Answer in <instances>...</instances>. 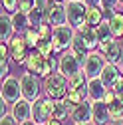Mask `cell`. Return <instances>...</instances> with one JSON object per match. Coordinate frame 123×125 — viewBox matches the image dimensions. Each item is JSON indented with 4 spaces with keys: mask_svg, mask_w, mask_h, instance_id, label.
<instances>
[{
    "mask_svg": "<svg viewBox=\"0 0 123 125\" xmlns=\"http://www.w3.org/2000/svg\"><path fill=\"white\" fill-rule=\"evenodd\" d=\"M82 70H83V64L75 58L70 50L68 52H64L60 56V64H58V73H62V75H66L68 80L70 77H73V75H78V73H82Z\"/></svg>",
    "mask_w": 123,
    "mask_h": 125,
    "instance_id": "5b68a950",
    "label": "cell"
},
{
    "mask_svg": "<svg viewBox=\"0 0 123 125\" xmlns=\"http://www.w3.org/2000/svg\"><path fill=\"white\" fill-rule=\"evenodd\" d=\"M119 2H123V0H119Z\"/></svg>",
    "mask_w": 123,
    "mask_h": 125,
    "instance_id": "7bdbcfd3",
    "label": "cell"
},
{
    "mask_svg": "<svg viewBox=\"0 0 123 125\" xmlns=\"http://www.w3.org/2000/svg\"><path fill=\"white\" fill-rule=\"evenodd\" d=\"M78 36V30L70 24H64V26H56L54 28V36H52V44H54V56L56 54H64L72 48V44Z\"/></svg>",
    "mask_w": 123,
    "mask_h": 125,
    "instance_id": "7a4b0ae2",
    "label": "cell"
},
{
    "mask_svg": "<svg viewBox=\"0 0 123 125\" xmlns=\"http://www.w3.org/2000/svg\"><path fill=\"white\" fill-rule=\"evenodd\" d=\"M18 6H20V0H2V12L10 14V16L18 12Z\"/></svg>",
    "mask_w": 123,
    "mask_h": 125,
    "instance_id": "f546056e",
    "label": "cell"
},
{
    "mask_svg": "<svg viewBox=\"0 0 123 125\" xmlns=\"http://www.w3.org/2000/svg\"><path fill=\"white\" fill-rule=\"evenodd\" d=\"M105 93H107V87L101 82V77H91V80H87V99L91 103L103 101Z\"/></svg>",
    "mask_w": 123,
    "mask_h": 125,
    "instance_id": "4fadbf2b",
    "label": "cell"
},
{
    "mask_svg": "<svg viewBox=\"0 0 123 125\" xmlns=\"http://www.w3.org/2000/svg\"><path fill=\"white\" fill-rule=\"evenodd\" d=\"M85 85H87V75L83 72L78 73V75H73V77H70V89H82Z\"/></svg>",
    "mask_w": 123,
    "mask_h": 125,
    "instance_id": "f1b7e54d",
    "label": "cell"
},
{
    "mask_svg": "<svg viewBox=\"0 0 123 125\" xmlns=\"http://www.w3.org/2000/svg\"><path fill=\"white\" fill-rule=\"evenodd\" d=\"M44 125H64V123H62V121H58V119H52V117H50V119L46 121Z\"/></svg>",
    "mask_w": 123,
    "mask_h": 125,
    "instance_id": "8d00e7d4",
    "label": "cell"
},
{
    "mask_svg": "<svg viewBox=\"0 0 123 125\" xmlns=\"http://www.w3.org/2000/svg\"><path fill=\"white\" fill-rule=\"evenodd\" d=\"M95 30H97V36H99V44H105V42L113 40V34H111V28H109V22L107 20H103Z\"/></svg>",
    "mask_w": 123,
    "mask_h": 125,
    "instance_id": "484cf974",
    "label": "cell"
},
{
    "mask_svg": "<svg viewBox=\"0 0 123 125\" xmlns=\"http://www.w3.org/2000/svg\"><path fill=\"white\" fill-rule=\"evenodd\" d=\"M20 85H22V97L28 99L30 103H34L36 99H40V91L44 89L38 75L36 73H30V72H24L20 75Z\"/></svg>",
    "mask_w": 123,
    "mask_h": 125,
    "instance_id": "277c9868",
    "label": "cell"
},
{
    "mask_svg": "<svg viewBox=\"0 0 123 125\" xmlns=\"http://www.w3.org/2000/svg\"><path fill=\"white\" fill-rule=\"evenodd\" d=\"M78 34L82 36V40H83V44L87 46L89 52H95V48H99V36H97V30H95V28L85 26L83 30H80Z\"/></svg>",
    "mask_w": 123,
    "mask_h": 125,
    "instance_id": "d6986e66",
    "label": "cell"
},
{
    "mask_svg": "<svg viewBox=\"0 0 123 125\" xmlns=\"http://www.w3.org/2000/svg\"><path fill=\"white\" fill-rule=\"evenodd\" d=\"M99 52L105 56L107 64H113V66H121V52H123V46L113 38L105 44H99Z\"/></svg>",
    "mask_w": 123,
    "mask_h": 125,
    "instance_id": "8fae6325",
    "label": "cell"
},
{
    "mask_svg": "<svg viewBox=\"0 0 123 125\" xmlns=\"http://www.w3.org/2000/svg\"><path fill=\"white\" fill-rule=\"evenodd\" d=\"M12 24H14V30H16V34H24L28 28H32L30 26V18H28V14H24V12H16V14H12Z\"/></svg>",
    "mask_w": 123,
    "mask_h": 125,
    "instance_id": "7402d4cb",
    "label": "cell"
},
{
    "mask_svg": "<svg viewBox=\"0 0 123 125\" xmlns=\"http://www.w3.org/2000/svg\"><path fill=\"white\" fill-rule=\"evenodd\" d=\"M8 52H10V60H14L16 64H26V60H28V56H30L32 50H30V46L26 44L24 36L16 34L8 44Z\"/></svg>",
    "mask_w": 123,
    "mask_h": 125,
    "instance_id": "8992f818",
    "label": "cell"
},
{
    "mask_svg": "<svg viewBox=\"0 0 123 125\" xmlns=\"http://www.w3.org/2000/svg\"><path fill=\"white\" fill-rule=\"evenodd\" d=\"M121 77H123V73H121L119 66H113V64H107V66L103 68V72H101V82L105 83L107 89H111V87L121 80Z\"/></svg>",
    "mask_w": 123,
    "mask_h": 125,
    "instance_id": "ac0fdd59",
    "label": "cell"
},
{
    "mask_svg": "<svg viewBox=\"0 0 123 125\" xmlns=\"http://www.w3.org/2000/svg\"><path fill=\"white\" fill-rule=\"evenodd\" d=\"M46 22L50 26H64L68 24V10L66 4L60 2H48V8H46Z\"/></svg>",
    "mask_w": 123,
    "mask_h": 125,
    "instance_id": "30bf717a",
    "label": "cell"
},
{
    "mask_svg": "<svg viewBox=\"0 0 123 125\" xmlns=\"http://www.w3.org/2000/svg\"><path fill=\"white\" fill-rule=\"evenodd\" d=\"M50 2H60V4H64V0H50Z\"/></svg>",
    "mask_w": 123,
    "mask_h": 125,
    "instance_id": "ab89813d",
    "label": "cell"
},
{
    "mask_svg": "<svg viewBox=\"0 0 123 125\" xmlns=\"http://www.w3.org/2000/svg\"><path fill=\"white\" fill-rule=\"evenodd\" d=\"M87 8H101V0H82Z\"/></svg>",
    "mask_w": 123,
    "mask_h": 125,
    "instance_id": "d590c367",
    "label": "cell"
},
{
    "mask_svg": "<svg viewBox=\"0 0 123 125\" xmlns=\"http://www.w3.org/2000/svg\"><path fill=\"white\" fill-rule=\"evenodd\" d=\"M117 4H119V0H101V8H103V12H109V14L115 12Z\"/></svg>",
    "mask_w": 123,
    "mask_h": 125,
    "instance_id": "d6a6232c",
    "label": "cell"
},
{
    "mask_svg": "<svg viewBox=\"0 0 123 125\" xmlns=\"http://www.w3.org/2000/svg\"><path fill=\"white\" fill-rule=\"evenodd\" d=\"M115 101H117V95H115V91H113V89H107L105 97H103V103L111 105V103H115Z\"/></svg>",
    "mask_w": 123,
    "mask_h": 125,
    "instance_id": "836d02e7",
    "label": "cell"
},
{
    "mask_svg": "<svg viewBox=\"0 0 123 125\" xmlns=\"http://www.w3.org/2000/svg\"><path fill=\"white\" fill-rule=\"evenodd\" d=\"M16 36V30L12 24V16L6 12L0 14V42L2 44H10V40Z\"/></svg>",
    "mask_w": 123,
    "mask_h": 125,
    "instance_id": "2e32d148",
    "label": "cell"
},
{
    "mask_svg": "<svg viewBox=\"0 0 123 125\" xmlns=\"http://www.w3.org/2000/svg\"><path fill=\"white\" fill-rule=\"evenodd\" d=\"M12 117L18 121V125H22V123H26V121H32V103H30L28 99H20V101H16L12 105Z\"/></svg>",
    "mask_w": 123,
    "mask_h": 125,
    "instance_id": "7c38bea8",
    "label": "cell"
},
{
    "mask_svg": "<svg viewBox=\"0 0 123 125\" xmlns=\"http://www.w3.org/2000/svg\"><path fill=\"white\" fill-rule=\"evenodd\" d=\"M119 70H121V73H123V64H121V66H119Z\"/></svg>",
    "mask_w": 123,
    "mask_h": 125,
    "instance_id": "60d3db41",
    "label": "cell"
},
{
    "mask_svg": "<svg viewBox=\"0 0 123 125\" xmlns=\"http://www.w3.org/2000/svg\"><path fill=\"white\" fill-rule=\"evenodd\" d=\"M22 36H24L26 44L30 46V50H36V48H38V44H40V34H38L36 28H28Z\"/></svg>",
    "mask_w": 123,
    "mask_h": 125,
    "instance_id": "4316f807",
    "label": "cell"
},
{
    "mask_svg": "<svg viewBox=\"0 0 123 125\" xmlns=\"http://www.w3.org/2000/svg\"><path fill=\"white\" fill-rule=\"evenodd\" d=\"M70 113V109L66 107L64 101H54V109H52V119H58V121H64Z\"/></svg>",
    "mask_w": 123,
    "mask_h": 125,
    "instance_id": "d4e9b609",
    "label": "cell"
},
{
    "mask_svg": "<svg viewBox=\"0 0 123 125\" xmlns=\"http://www.w3.org/2000/svg\"><path fill=\"white\" fill-rule=\"evenodd\" d=\"M62 101L66 103V107L70 109V113H72V111H73V109L78 107L80 103H83V101H87V99H85V97L82 95V93H80L78 89H70V91L66 93V97L62 99Z\"/></svg>",
    "mask_w": 123,
    "mask_h": 125,
    "instance_id": "603a6c76",
    "label": "cell"
},
{
    "mask_svg": "<svg viewBox=\"0 0 123 125\" xmlns=\"http://www.w3.org/2000/svg\"><path fill=\"white\" fill-rule=\"evenodd\" d=\"M111 125H123V123H111Z\"/></svg>",
    "mask_w": 123,
    "mask_h": 125,
    "instance_id": "b9f144b4",
    "label": "cell"
},
{
    "mask_svg": "<svg viewBox=\"0 0 123 125\" xmlns=\"http://www.w3.org/2000/svg\"><path fill=\"white\" fill-rule=\"evenodd\" d=\"M109 113H111V123H123V101H115L109 105Z\"/></svg>",
    "mask_w": 123,
    "mask_h": 125,
    "instance_id": "83f0119b",
    "label": "cell"
},
{
    "mask_svg": "<svg viewBox=\"0 0 123 125\" xmlns=\"http://www.w3.org/2000/svg\"><path fill=\"white\" fill-rule=\"evenodd\" d=\"M22 125H36L34 121H26V123H22Z\"/></svg>",
    "mask_w": 123,
    "mask_h": 125,
    "instance_id": "74e56055",
    "label": "cell"
},
{
    "mask_svg": "<svg viewBox=\"0 0 123 125\" xmlns=\"http://www.w3.org/2000/svg\"><path fill=\"white\" fill-rule=\"evenodd\" d=\"M46 60L48 58H44L38 50H32L30 52V56H28V60H26V72H30V73H36L38 77H40V73H42V70H44V66H46Z\"/></svg>",
    "mask_w": 123,
    "mask_h": 125,
    "instance_id": "e0dca14e",
    "label": "cell"
},
{
    "mask_svg": "<svg viewBox=\"0 0 123 125\" xmlns=\"http://www.w3.org/2000/svg\"><path fill=\"white\" fill-rule=\"evenodd\" d=\"M91 123L93 125H111V113H109V105L103 101L93 103V113H91Z\"/></svg>",
    "mask_w": 123,
    "mask_h": 125,
    "instance_id": "5bb4252c",
    "label": "cell"
},
{
    "mask_svg": "<svg viewBox=\"0 0 123 125\" xmlns=\"http://www.w3.org/2000/svg\"><path fill=\"white\" fill-rule=\"evenodd\" d=\"M52 109H54V101L50 97H40L32 103V121L36 125H44L52 117Z\"/></svg>",
    "mask_w": 123,
    "mask_h": 125,
    "instance_id": "52a82bcc",
    "label": "cell"
},
{
    "mask_svg": "<svg viewBox=\"0 0 123 125\" xmlns=\"http://www.w3.org/2000/svg\"><path fill=\"white\" fill-rule=\"evenodd\" d=\"M0 95H2V99H6L8 103H16L22 99V85H20V80L18 77H6V80H2V87H0Z\"/></svg>",
    "mask_w": 123,
    "mask_h": 125,
    "instance_id": "ba28073f",
    "label": "cell"
},
{
    "mask_svg": "<svg viewBox=\"0 0 123 125\" xmlns=\"http://www.w3.org/2000/svg\"><path fill=\"white\" fill-rule=\"evenodd\" d=\"M66 10H68V24L73 26L78 32L87 26V22H85L87 6L82 2V0H68L66 2Z\"/></svg>",
    "mask_w": 123,
    "mask_h": 125,
    "instance_id": "3957f363",
    "label": "cell"
},
{
    "mask_svg": "<svg viewBox=\"0 0 123 125\" xmlns=\"http://www.w3.org/2000/svg\"><path fill=\"white\" fill-rule=\"evenodd\" d=\"M70 52L75 56V58H78L80 62H82V64H85V60H87V56L91 54L89 50H87V46L83 44V40H82V36L78 34V36H75V40H73V44H72V48H70Z\"/></svg>",
    "mask_w": 123,
    "mask_h": 125,
    "instance_id": "44dd1931",
    "label": "cell"
},
{
    "mask_svg": "<svg viewBox=\"0 0 123 125\" xmlns=\"http://www.w3.org/2000/svg\"><path fill=\"white\" fill-rule=\"evenodd\" d=\"M91 113H93V103L87 99L75 107L70 117L73 119V123H91Z\"/></svg>",
    "mask_w": 123,
    "mask_h": 125,
    "instance_id": "9a60e30c",
    "label": "cell"
},
{
    "mask_svg": "<svg viewBox=\"0 0 123 125\" xmlns=\"http://www.w3.org/2000/svg\"><path fill=\"white\" fill-rule=\"evenodd\" d=\"M0 75H2V80L10 77V58H2L0 60Z\"/></svg>",
    "mask_w": 123,
    "mask_h": 125,
    "instance_id": "4dcf8cb0",
    "label": "cell"
},
{
    "mask_svg": "<svg viewBox=\"0 0 123 125\" xmlns=\"http://www.w3.org/2000/svg\"><path fill=\"white\" fill-rule=\"evenodd\" d=\"M34 6H36V0H20L18 10H20V12H24V14H30V12L34 10Z\"/></svg>",
    "mask_w": 123,
    "mask_h": 125,
    "instance_id": "1f68e13d",
    "label": "cell"
},
{
    "mask_svg": "<svg viewBox=\"0 0 123 125\" xmlns=\"http://www.w3.org/2000/svg\"><path fill=\"white\" fill-rule=\"evenodd\" d=\"M103 8H87V16H85V22L89 28H97L101 22H103Z\"/></svg>",
    "mask_w": 123,
    "mask_h": 125,
    "instance_id": "cb8c5ba5",
    "label": "cell"
},
{
    "mask_svg": "<svg viewBox=\"0 0 123 125\" xmlns=\"http://www.w3.org/2000/svg\"><path fill=\"white\" fill-rule=\"evenodd\" d=\"M107 66V60L101 52H91L85 60L83 64V73L87 75V80H91V77H101V72L103 68Z\"/></svg>",
    "mask_w": 123,
    "mask_h": 125,
    "instance_id": "9c48e42d",
    "label": "cell"
},
{
    "mask_svg": "<svg viewBox=\"0 0 123 125\" xmlns=\"http://www.w3.org/2000/svg\"><path fill=\"white\" fill-rule=\"evenodd\" d=\"M107 22H109V28H111V34L115 40H121L123 38V12H113L109 14V18H107Z\"/></svg>",
    "mask_w": 123,
    "mask_h": 125,
    "instance_id": "ffe728a7",
    "label": "cell"
},
{
    "mask_svg": "<svg viewBox=\"0 0 123 125\" xmlns=\"http://www.w3.org/2000/svg\"><path fill=\"white\" fill-rule=\"evenodd\" d=\"M0 125H18V121L12 117V113H8L4 117H0Z\"/></svg>",
    "mask_w": 123,
    "mask_h": 125,
    "instance_id": "e575fe53",
    "label": "cell"
},
{
    "mask_svg": "<svg viewBox=\"0 0 123 125\" xmlns=\"http://www.w3.org/2000/svg\"><path fill=\"white\" fill-rule=\"evenodd\" d=\"M44 91L46 97H50L52 101H62L70 91V80L62 73H52L50 77L44 80Z\"/></svg>",
    "mask_w": 123,
    "mask_h": 125,
    "instance_id": "6da1fadb",
    "label": "cell"
},
{
    "mask_svg": "<svg viewBox=\"0 0 123 125\" xmlns=\"http://www.w3.org/2000/svg\"><path fill=\"white\" fill-rule=\"evenodd\" d=\"M73 125H93V123H73Z\"/></svg>",
    "mask_w": 123,
    "mask_h": 125,
    "instance_id": "f35d334b",
    "label": "cell"
}]
</instances>
